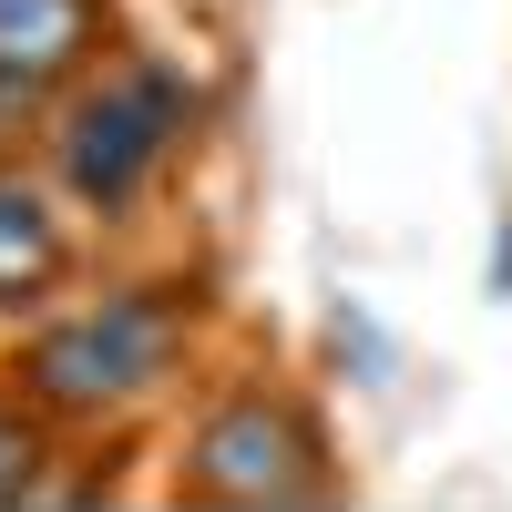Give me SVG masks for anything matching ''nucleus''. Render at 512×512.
Here are the masks:
<instances>
[{"instance_id":"obj_1","label":"nucleus","mask_w":512,"mask_h":512,"mask_svg":"<svg viewBox=\"0 0 512 512\" xmlns=\"http://www.w3.org/2000/svg\"><path fill=\"white\" fill-rule=\"evenodd\" d=\"M226 277L216 256H103L52 318H31L21 338H0V369L62 420L72 441H154L175 400L205 379V359L226 349Z\"/></svg>"},{"instance_id":"obj_2","label":"nucleus","mask_w":512,"mask_h":512,"mask_svg":"<svg viewBox=\"0 0 512 512\" xmlns=\"http://www.w3.org/2000/svg\"><path fill=\"white\" fill-rule=\"evenodd\" d=\"M154 502L175 512H349L359 461L349 431L318 390V369H297L267 338H226L205 379L175 400L154 431Z\"/></svg>"},{"instance_id":"obj_3","label":"nucleus","mask_w":512,"mask_h":512,"mask_svg":"<svg viewBox=\"0 0 512 512\" xmlns=\"http://www.w3.org/2000/svg\"><path fill=\"white\" fill-rule=\"evenodd\" d=\"M216 113H226L216 72L195 52H164V41L134 31L123 52H103L52 103V123H41V175L62 185V205L113 256V246H134L164 205H175V185L195 175V154L216 144Z\"/></svg>"},{"instance_id":"obj_4","label":"nucleus","mask_w":512,"mask_h":512,"mask_svg":"<svg viewBox=\"0 0 512 512\" xmlns=\"http://www.w3.org/2000/svg\"><path fill=\"white\" fill-rule=\"evenodd\" d=\"M93 267H103V236L62 205L41 154H0V338L52 318Z\"/></svg>"},{"instance_id":"obj_5","label":"nucleus","mask_w":512,"mask_h":512,"mask_svg":"<svg viewBox=\"0 0 512 512\" xmlns=\"http://www.w3.org/2000/svg\"><path fill=\"white\" fill-rule=\"evenodd\" d=\"M134 41V11L123 0H0V82L62 103L103 52Z\"/></svg>"},{"instance_id":"obj_6","label":"nucleus","mask_w":512,"mask_h":512,"mask_svg":"<svg viewBox=\"0 0 512 512\" xmlns=\"http://www.w3.org/2000/svg\"><path fill=\"white\" fill-rule=\"evenodd\" d=\"M72 482V431L0 369V512H52Z\"/></svg>"}]
</instances>
